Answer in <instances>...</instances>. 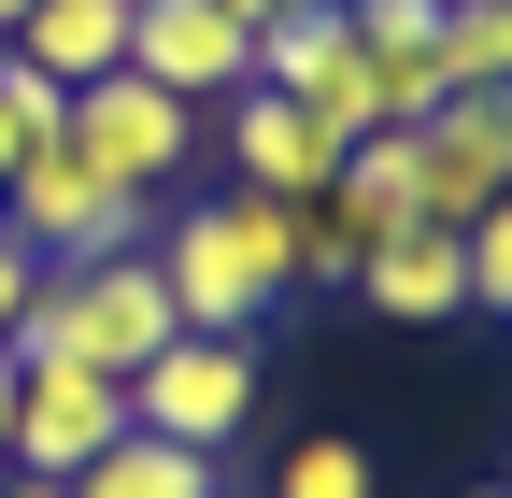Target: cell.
<instances>
[{
  "label": "cell",
  "mask_w": 512,
  "mask_h": 498,
  "mask_svg": "<svg viewBox=\"0 0 512 498\" xmlns=\"http://www.w3.org/2000/svg\"><path fill=\"white\" fill-rule=\"evenodd\" d=\"M185 342V314H171V285H157V257L128 242V257H86V271H43V299H29V328H15V356H86V370H157Z\"/></svg>",
  "instance_id": "7a4b0ae2"
},
{
  "label": "cell",
  "mask_w": 512,
  "mask_h": 498,
  "mask_svg": "<svg viewBox=\"0 0 512 498\" xmlns=\"http://www.w3.org/2000/svg\"><path fill=\"white\" fill-rule=\"evenodd\" d=\"M72 143L100 185H128V200H157V185H185L200 171V100H171V86H143V72H100V86H72Z\"/></svg>",
  "instance_id": "277c9868"
},
{
  "label": "cell",
  "mask_w": 512,
  "mask_h": 498,
  "mask_svg": "<svg viewBox=\"0 0 512 498\" xmlns=\"http://www.w3.org/2000/svg\"><path fill=\"white\" fill-rule=\"evenodd\" d=\"M413 157H427V214L470 228L498 185H512V86H456V100L413 129Z\"/></svg>",
  "instance_id": "30bf717a"
},
{
  "label": "cell",
  "mask_w": 512,
  "mask_h": 498,
  "mask_svg": "<svg viewBox=\"0 0 512 498\" xmlns=\"http://www.w3.org/2000/svg\"><path fill=\"white\" fill-rule=\"evenodd\" d=\"M0 498H72V484H29V470H0Z\"/></svg>",
  "instance_id": "cb8c5ba5"
},
{
  "label": "cell",
  "mask_w": 512,
  "mask_h": 498,
  "mask_svg": "<svg viewBox=\"0 0 512 498\" xmlns=\"http://www.w3.org/2000/svg\"><path fill=\"white\" fill-rule=\"evenodd\" d=\"M456 242H470V314H512V185H498Z\"/></svg>",
  "instance_id": "ac0fdd59"
},
{
  "label": "cell",
  "mask_w": 512,
  "mask_h": 498,
  "mask_svg": "<svg viewBox=\"0 0 512 498\" xmlns=\"http://www.w3.org/2000/svg\"><path fill=\"white\" fill-rule=\"evenodd\" d=\"M0 114H15V143H57L72 129V86H43L29 57H0Z\"/></svg>",
  "instance_id": "ffe728a7"
},
{
  "label": "cell",
  "mask_w": 512,
  "mask_h": 498,
  "mask_svg": "<svg viewBox=\"0 0 512 498\" xmlns=\"http://www.w3.org/2000/svg\"><path fill=\"white\" fill-rule=\"evenodd\" d=\"M128 72L171 100H228L256 86V29H228L214 0H128Z\"/></svg>",
  "instance_id": "9c48e42d"
},
{
  "label": "cell",
  "mask_w": 512,
  "mask_h": 498,
  "mask_svg": "<svg viewBox=\"0 0 512 498\" xmlns=\"http://www.w3.org/2000/svg\"><path fill=\"white\" fill-rule=\"evenodd\" d=\"M72 498H228V484H214V456H200V442H157V427H128L100 470H72Z\"/></svg>",
  "instance_id": "4fadbf2b"
},
{
  "label": "cell",
  "mask_w": 512,
  "mask_h": 498,
  "mask_svg": "<svg viewBox=\"0 0 512 498\" xmlns=\"http://www.w3.org/2000/svg\"><path fill=\"white\" fill-rule=\"evenodd\" d=\"M128 442V385L86 356H15V470L29 484H72Z\"/></svg>",
  "instance_id": "8992f818"
},
{
  "label": "cell",
  "mask_w": 512,
  "mask_h": 498,
  "mask_svg": "<svg viewBox=\"0 0 512 498\" xmlns=\"http://www.w3.org/2000/svg\"><path fill=\"white\" fill-rule=\"evenodd\" d=\"M0 470H15V342H0Z\"/></svg>",
  "instance_id": "603a6c76"
},
{
  "label": "cell",
  "mask_w": 512,
  "mask_h": 498,
  "mask_svg": "<svg viewBox=\"0 0 512 498\" xmlns=\"http://www.w3.org/2000/svg\"><path fill=\"white\" fill-rule=\"evenodd\" d=\"M214 15H228V29H285L299 0H214Z\"/></svg>",
  "instance_id": "7402d4cb"
},
{
  "label": "cell",
  "mask_w": 512,
  "mask_h": 498,
  "mask_svg": "<svg viewBox=\"0 0 512 498\" xmlns=\"http://www.w3.org/2000/svg\"><path fill=\"white\" fill-rule=\"evenodd\" d=\"M29 299H43V257H29V242H15V228H0V342H15V328H29Z\"/></svg>",
  "instance_id": "44dd1931"
},
{
  "label": "cell",
  "mask_w": 512,
  "mask_h": 498,
  "mask_svg": "<svg viewBox=\"0 0 512 498\" xmlns=\"http://www.w3.org/2000/svg\"><path fill=\"white\" fill-rule=\"evenodd\" d=\"M356 43H370V72H413V57H441V0H342Z\"/></svg>",
  "instance_id": "e0dca14e"
},
{
  "label": "cell",
  "mask_w": 512,
  "mask_h": 498,
  "mask_svg": "<svg viewBox=\"0 0 512 498\" xmlns=\"http://www.w3.org/2000/svg\"><path fill=\"white\" fill-rule=\"evenodd\" d=\"M370 242H384V228H370V214L342 200V185H328V200H299V285H342V299H356Z\"/></svg>",
  "instance_id": "9a60e30c"
},
{
  "label": "cell",
  "mask_w": 512,
  "mask_h": 498,
  "mask_svg": "<svg viewBox=\"0 0 512 498\" xmlns=\"http://www.w3.org/2000/svg\"><path fill=\"white\" fill-rule=\"evenodd\" d=\"M15 29H29V0H0V43H15Z\"/></svg>",
  "instance_id": "484cf974"
},
{
  "label": "cell",
  "mask_w": 512,
  "mask_h": 498,
  "mask_svg": "<svg viewBox=\"0 0 512 498\" xmlns=\"http://www.w3.org/2000/svg\"><path fill=\"white\" fill-rule=\"evenodd\" d=\"M214 143H228V185H256V200H328L342 185V143L313 129L285 86H228L214 100Z\"/></svg>",
  "instance_id": "ba28073f"
},
{
  "label": "cell",
  "mask_w": 512,
  "mask_h": 498,
  "mask_svg": "<svg viewBox=\"0 0 512 498\" xmlns=\"http://www.w3.org/2000/svg\"><path fill=\"white\" fill-rule=\"evenodd\" d=\"M256 86H285V100H299L342 157L384 129V72H370V43H356V15H342V0H299L285 29H256Z\"/></svg>",
  "instance_id": "5b68a950"
},
{
  "label": "cell",
  "mask_w": 512,
  "mask_h": 498,
  "mask_svg": "<svg viewBox=\"0 0 512 498\" xmlns=\"http://www.w3.org/2000/svg\"><path fill=\"white\" fill-rule=\"evenodd\" d=\"M441 86H512V0H441Z\"/></svg>",
  "instance_id": "2e32d148"
},
{
  "label": "cell",
  "mask_w": 512,
  "mask_h": 498,
  "mask_svg": "<svg viewBox=\"0 0 512 498\" xmlns=\"http://www.w3.org/2000/svg\"><path fill=\"white\" fill-rule=\"evenodd\" d=\"M15 157H29V143H15V114H0V185H15Z\"/></svg>",
  "instance_id": "d4e9b609"
},
{
  "label": "cell",
  "mask_w": 512,
  "mask_h": 498,
  "mask_svg": "<svg viewBox=\"0 0 512 498\" xmlns=\"http://www.w3.org/2000/svg\"><path fill=\"white\" fill-rule=\"evenodd\" d=\"M0 228H15L43 271H86V257H128V242H157V200L100 185L72 143H29V157H15V185H0Z\"/></svg>",
  "instance_id": "3957f363"
},
{
  "label": "cell",
  "mask_w": 512,
  "mask_h": 498,
  "mask_svg": "<svg viewBox=\"0 0 512 498\" xmlns=\"http://www.w3.org/2000/svg\"><path fill=\"white\" fill-rule=\"evenodd\" d=\"M157 285H171V314L185 328H214V342H256V314H285L299 299V200H256V185H214V200H185L157 214Z\"/></svg>",
  "instance_id": "6da1fadb"
},
{
  "label": "cell",
  "mask_w": 512,
  "mask_h": 498,
  "mask_svg": "<svg viewBox=\"0 0 512 498\" xmlns=\"http://www.w3.org/2000/svg\"><path fill=\"white\" fill-rule=\"evenodd\" d=\"M0 57H29L43 86H100V72H128V0H29V29Z\"/></svg>",
  "instance_id": "7c38bea8"
},
{
  "label": "cell",
  "mask_w": 512,
  "mask_h": 498,
  "mask_svg": "<svg viewBox=\"0 0 512 498\" xmlns=\"http://www.w3.org/2000/svg\"><path fill=\"white\" fill-rule=\"evenodd\" d=\"M242 413H256V342L185 328L157 370H128V427H157V442H200V456H228V442H242Z\"/></svg>",
  "instance_id": "52a82bcc"
},
{
  "label": "cell",
  "mask_w": 512,
  "mask_h": 498,
  "mask_svg": "<svg viewBox=\"0 0 512 498\" xmlns=\"http://www.w3.org/2000/svg\"><path fill=\"white\" fill-rule=\"evenodd\" d=\"M356 299H370L384 328H456V314H470V242L441 228V214L384 228V242H370V271H356Z\"/></svg>",
  "instance_id": "8fae6325"
},
{
  "label": "cell",
  "mask_w": 512,
  "mask_h": 498,
  "mask_svg": "<svg viewBox=\"0 0 512 498\" xmlns=\"http://www.w3.org/2000/svg\"><path fill=\"white\" fill-rule=\"evenodd\" d=\"M470 498H512V484H470Z\"/></svg>",
  "instance_id": "4316f807"
},
{
  "label": "cell",
  "mask_w": 512,
  "mask_h": 498,
  "mask_svg": "<svg viewBox=\"0 0 512 498\" xmlns=\"http://www.w3.org/2000/svg\"><path fill=\"white\" fill-rule=\"evenodd\" d=\"M271 498H370V456H356V442H299Z\"/></svg>",
  "instance_id": "d6986e66"
},
{
  "label": "cell",
  "mask_w": 512,
  "mask_h": 498,
  "mask_svg": "<svg viewBox=\"0 0 512 498\" xmlns=\"http://www.w3.org/2000/svg\"><path fill=\"white\" fill-rule=\"evenodd\" d=\"M342 200H356L370 228H413V214H427V157H413V129H370V143L342 157Z\"/></svg>",
  "instance_id": "5bb4252c"
}]
</instances>
